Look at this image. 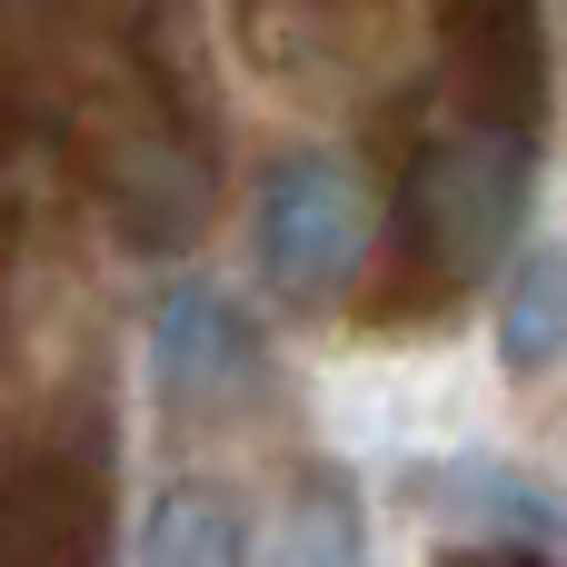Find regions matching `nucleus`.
I'll return each mask as SVG.
<instances>
[{
	"label": "nucleus",
	"mask_w": 567,
	"mask_h": 567,
	"mask_svg": "<svg viewBox=\"0 0 567 567\" xmlns=\"http://www.w3.org/2000/svg\"><path fill=\"white\" fill-rule=\"evenodd\" d=\"M528 199H538V130L528 120H468L409 159V239L429 249V269L449 289L488 279L518 249Z\"/></svg>",
	"instance_id": "obj_1"
},
{
	"label": "nucleus",
	"mask_w": 567,
	"mask_h": 567,
	"mask_svg": "<svg viewBox=\"0 0 567 567\" xmlns=\"http://www.w3.org/2000/svg\"><path fill=\"white\" fill-rule=\"evenodd\" d=\"M249 249H259V279L289 309L349 299L359 269H369V249H379L369 169L349 150H279L269 179H259V209H249Z\"/></svg>",
	"instance_id": "obj_2"
},
{
	"label": "nucleus",
	"mask_w": 567,
	"mask_h": 567,
	"mask_svg": "<svg viewBox=\"0 0 567 567\" xmlns=\"http://www.w3.org/2000/svg\"><path fill=\"white\" fill-rule=\"evenodd\" d=\"M409 498L439 528H458L468 548H538V558L567 548V488L518 458H419Z\"/></svg>",
	"instance_id": "obj_3"
},
{
	"label": "nucleus",
	"mask_w": 567,
	"mask_h": 567,
	"mask_svg": "<svg viewBox=\"0 0 567 567\" xmlns=\"http://www.w3.org/2000/svg\"><path fill=\"white\" fill-rule=\"evenodd\" d=\"M239 369H259V339H249V319H239L219 289L179 279V289L150 309V379H159L169 399H209V389H229Z\"/></svg>",
	"instance_id": "obj_4"
},
{
	"label": "nucleus",
	"mask_w": 567,
	"mask_h": 567,
	"mask_svg": "<svg viewBox=\"0 0 567 567\" xmlns=\"http://www.w3.org/2000/svg\"><path fill=\"white\" fill-rule=\"evenodd\" d=\"M498 359H508V379H548L567 359V239L518 249L508 299H498Z\"/></svg>",
	"instance_id": "obj_5"
},
{
	"label": "nucleus",
	"mask_w": 567,
	"mask_h": 567,
	"mask_svg": "<svg viewBox=\"0 0 567 567\" xmlns=\"http://www.w3.org/2000/svg\"><path fill=\"white\" fill-rule=\"evenodd\" d=\"M239 558H249V528H239V508H229L219 488L179 478V488L150 498V518H140V567H239Z\"/></svg>",
	"instance_id": "obj_6"
},
{
	"label": "nucleus",
	"mask_w": 567,
	"mask_h": 567,
	"mask_svg": "<svg viewBox=\"0 0 567 567\" xmlns=\"http://www.w3.org/2000/svg\"><path fill=\"white\" fill-rule=\"evenodd\" d=\"M289 567H369V518H359V488L339 468H319L289 498Z\"/></svg>",
	"instance_id": "obj_7"
},
{
	"label": "nucleus",
	"mask_w": 567,
	"mask_h": 567,
	"mask_svg": "<svg viewBox=\"0 0 567 567\" xmlns=\"http://www.w3.org/2000/svg\"><path fill=\"white\" fill-rule=\"evenodd\" d=\"M439 567H558V558H538V548H468V558H458V548H449Z\"/></svg>",
	"instance_id": "obj_8"
}]
</instances>
